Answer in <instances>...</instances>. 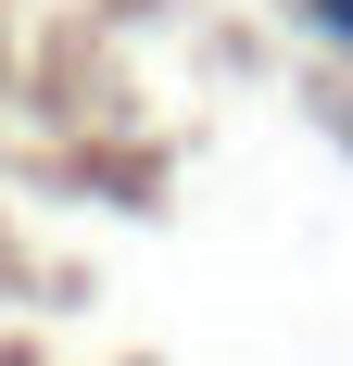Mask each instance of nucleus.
Returning a JSON list of instances; mask_svg holds the SVG:
<instances>
[{"label": "nucleus", "mask_w": 353, "mask_h": 366, "mask_svg": "<svg viewBox=\"0 0 353 366\" xmlns=\"http://www.w3.org/2000/svg\"><path fill=\"white\" fill-rule=\"evenodd\" d=\"M303 38H316V51H341V64H353V0H303Z\"/></svg>", "instance_id": "f257e3e1"}]
</instances>
